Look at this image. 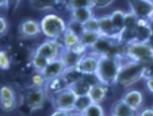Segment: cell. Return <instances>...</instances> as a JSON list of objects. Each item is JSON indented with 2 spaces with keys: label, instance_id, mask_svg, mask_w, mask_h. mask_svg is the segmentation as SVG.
Segmentation results:
<instances>
[{
  "label": "cell",
  "instance_id": "1",
  "mask_svg": "<svg viewBox=\"0 0 153 116\" xmlns=\"http://www.w3.org/2000/svg\"><path fill=\"white\" fill-rule=\"evenodd\" d=\"M126 57L127 56L125 54L100 56L99 67L95 74L96 80L108 87L116 84L118 72L120 70Z\"/></svg>",
  "mask_w": 153,
  "mask_h": 116
},
{
  "label": "cell",
  "instance_id": "2",
  "mask_svg": "<svg viewBox=\"0 0 153 116\" xmlns=\"http://www.w3.org/2000/svg\"><path fill=\"white\" fill-rule=\"evenodd\" d=\"M146 68H147V65L139 61L131 60L128 58L127 61H124L120 70L118 72L116 84L123 88L131 87L132 84L143 78Z\"/></svg>",
  "mask_w": 153,
  "mask_h": 116
},
{
  "label": "cell",
  "instance_id": "3",
  "mask_svg": "<svg viewBox=\"0 0 153 116\" xmlns=\"http://www.w3.org/2000/svg\"><path fill=\"white\" fill-rule=\"evenodd\" d=\"M42 33L48 39H59L62 37L68 25L57 14H47L39 22Z\"/></svg>",
  "mask_w": 153,
  "mask_h": 116
},
{
  "label": "cell",
  "instance_id": "4",
  "mask_svg": "<svg viewBox=\"0 0 153 116\" xmlns=\"http://www.w3.org/2000/svg\"><path fill=\"white\" fill-rule=\"evenodd\" d=\"M92 52L99 56L125 54V45L118 39L101 35L97 42L91 47Z\"/></svg>",
  "mask_w": 153,
  "mask_h": 116
},
{
  "label": "cell",
  "instance_id": "5",
  "mask_svg": "<svg viewBox=\"0 0 153 116\" xmlns=\"http://www.w3.org/2000/svg\"><path fill=\"white\" fill-rule=\"evenodd\" d=\"M125 55L131 60L139 61L147 66L153 61V49L147 45V43L132 42L126 44Z\"/></svg>",
  "mask_w": 153,
  "mask_h": 116
},
{
  "label": "cell",
  "instance_id": "6",
  "mask_svg": "<svg viewBox=\"0 0 153 116\" xmlns=\"http://www.w3.org/2000/svg\"><path fill=\"white\" fill-rule=\"evenodd\" d=\"M46 97H47V93H46L45 88L32 87L27 90V92L23 97V101H24V105L27 107V110L30 112H34V111H37L44 106Z\"/></svg>",
  "mask_w": 153,
  "mask_h": 116
},
{
  "label": "cell",
  "instance_id": "7",
  "mask_svg": "<svg viewBox=\"0 0 153 116\" xmlns=\"http://www.w3.org/2000/svg\"><path fill=\"white\" fill-rule=\"evenodd\" d=\"M51 99L55 110H67L72 112L76 95L70 88H67L51 95Z\"/></svg>",
  "mask_w": 153,
  "mask_h": 116
},
{
  "label": "cell",
  "instance_id": "8",
  "mask_svg": "<svg viewBox=\"0 0 153 116\" xmlns=\"http://www.w3.org/2000/svg\"><path fill=\"white\" fill-rule=\"evenodd\" d=\"M64 48V45H61L58 39H49V41H45L39 46H37L34 53L43 56L51 61L59 58Z\"/></svg>",
  "mask_w": 153,
  "mask_h": 116
},
{
  "label": "cell",
  "instance_id": "9",
  "mask_svg": "<svg viewBox=\"0 0 153 116\" xmlns=\"http://www.w3.org/2000/svg\"><path fill=\"white\" fill-rule=\"evenodd\" d=\"M100 56L92 53V54H85L80 59L76 67L83 76H95L97 67H99Z\"/></svg>",
  "mask_w": 153,
  "mask_h": 116
},
{
  "label": "cell",
  "instance_id": "10",
  "mask_svg": "<svg viewBox=\"0 0 153 116\" xmlns=\"http://www.w3.org/2000/svg\"><path fill=\"white\" fill-rule=\"evenodd\" d=\"M130 10L139 19L149 20L152 16L153 4L150 0H127Z\"/></svg>",
  "mask_w": 153,
  "mask_h": 116
},
{
  "label": "cell",
  "instance_id": "11",
  "mask_svg": "<svg viewBox=\"0 0 153 116\" xmlns=\"http://www.w3.org/2000/svg\"><path fill=\"white\" fill-rule=\"evenodd\" d=\"M65 70H66V66L61 61L60 58H57V59L49 61L47 66L41 72L44 76L45 80L48 82V81H51L53 79H55V78L61 76V74H64Z\"/></svg>",
  "mask_w": 153,
  "mask_h": 116
},
{
  "label": "cell",
  "instance_id": "12",
  "mask_svg": "<svg viewBox=\"0 0 153 116\" xmlns=\"http://www.w3.org/2000/svg\"><path fill=\"white\" fill-rule=\"evenodd\" d=\"M108 89L109 87L106 84H103L101 82H96L91 87L89 91V97L91 99L92 103H97L101 104L102 102L105 101L108 94Z\"/></svg>",
  "mask_w": 153,
  "mask_h": 116
},
{
  "label": "cell",
  "instance_id": "13",
  "mask_svg": "<svg viewBox=\"0 0 153 116\" xmlns=\"http://www.w3.org/2000/svg\"><path fill=\"white\" fill-rule=\"evenodd\" d=\"M121 100H124L129 106L139 112V110L143 105V94L141 91L132 89V90L126 91L121 97Z\"/></svg>",
  "mask_w": 153,
  "mask_h": 116
},
{
  "label": "cell",
  "instance_id": "14",
  "mask_svg": "<svg viewBox=\"0 0 153 116\" xmlns=\"http://www.w3.org/2000/svg\"><path fill=\"white\" fill-rule=\"evenodd\" d=\"M20 34L24 37H36L42 33L41 25L39 22L35 20H24L21 24H20Z\"/></svg>",
  "mask_w": 153,
  "mask_h": 116
},
{
  "label": "cell",
  "instance_id": "15",
  "mask_svg": "<svg viewBox=\"0 0 153 116\" xmlns=\"http://www.w3.org/2000/svg\"><path fill=\"white\" fill-rule=\"evenodd\" d=\"M138 112L130 107L124 100L114 102L111 109V116H136Z\"/></svg>",
  "mask_w": 153,
  "mask_h": 116
},
{
  "label": "cell",
  "instance_id": "16",
  "mask_svg": "<svg viewBox=\"0 0 153 116\" xmlns=\"http://www.w3.org/2000/svg\"><path fill=\"white\" fill-rule=\"evenodd\" d=\"M151 35V31L148 24V20L139 19L138 24L134 29V42L146 43Z\"/></svg>",
  "mask_w": 153,
  "mask_h": 116
},
{
  "label": "cell",
  "instance_id": "17",
  "mask_svg": "<svg viewBox=\"0 0 153 116\" xmlns=\"http://www.w3.org/2000/svg\"><path fill=\"white\" fill-rule=\"evenodd\" d=\"M99 22H100V33H101V35L119 39V36H118V34L116 33V31L114 29V26H113L112 20H111L109 14L108 16H103L101 18H99Z\"/></svg>",
  "mask_w": 153,
  "mask_h": 116
},
{
  "label": "cell",
  "instance_id": "18",
  "mask_svg": "<svg viewBox=\"0 0 153 116\" xmlns=\"http://www.w3.org/2000/svg\"><path fill=\"white\" fill-rule=\"evenodd\" d=\"M94 16L92 8H79V9L71 10V22L78 23L82 25L88 20Z\"/></svg>",
  "mask_w": 153,
  "mask_h": 116
},
{
  "label": "cell",
  "instance_id": "19",
  "mask_svg": "<svg viewBox=\"0 0 153 116\" xmlns=\"http://www.w3.org/2000/svg\"><path fill=\"white\" fill-rule=\"evenodd\" d=\"M67 88H69V84L67 83V81L65 80V78L62 76H59V77L46 82L45 90H46V93L47 94L53 95V94L57 93L59 91L67 89Z\"/></svg>",
  "mask_w": 153,
  "mask_h": 116
},
{
  "label": "cell",
  "instance_id": "20",
  "mask_svg": "<svg viewBox=\"0 0 153 116\" xmlns=\"http://www.w3.org/2000/svg\"><path fill=\"white\" fill-rule=\"evenodd\" d=\"M92 86H93L92 82L88 80L86 76H84V77H82L81 79H79V80H76V82H74L72 84H70L69 88L74 91V93L76 94V97H80V95H88Z\"/></svg>",
  "mask_w": 153,
  "mask_h": 116
},
{
  "label": "cell",
  "instance_id": "21",
  "mask_svg": "<svg viewBox=\"0 0 153 116\" xmlns=\"http://www.w3.org/2000/svg\"><path fill=\"white\" fill-rule=\"evenodd\" d=\"M59 58L64 62L66 68H72V67H76V65H78V62L82 58V56L74 53L72 49L64 48L62 52H61L60 56H59Z\"/></svg>",
  "mask_w": 153,
  "mask_h": 116
},
{
  "label": "cell",
  "instance_id": "22",
  "mask_svg": "<svg viewBox=\"0 0 153 116\" xmlns=\"http://www.w3.org/2000/svg\"><path fill=\"white\" fill-rule=\"evenodd\" d=\"M61 39H62V45H64V47L68 49L72 48V47H74V46L78 45V44L81 42V41H80L79 34H78L76 31H74L71 28H69V26H68L67 30L65 31Z\"/></svg>",
  "mask_w": 153,
  "mask_h": 116
},
{
  "label": "cell",
  "instance_id": "23",
  "mask_svg": "<svg viewBox=\"0 0 153 116\" xmlns=\"http://www.w3.org/2000/svg\"><path fill=\"white\" fill-rule=\"evenodd\" d=\"M111 20H112L113 26H114L115 31L120 36L121 32L124 31V21H125V12L123 10H115L111 14Z\"/></svg>",
  "mask_w": 153,
  "mask_h": 116
},
{
  "label": "cell",
  "instance_id": "24",
  "mask_svg": "<svg viewBox=\"0 0 153 116\" xmlns=\"http://www.w3.org/2000/svg\"><path fill=\"white\" fill-rule=\"evenodd\" d=\"M101 37V33L100 32H91V31H83L81 34H80V41L83 45L88 47V48H91L96 42L97 39Z\"/></svg>",
  "mask_w": 153,
  "mask_h": 116
},
{
  "label": "cell",
  "instance_id": "25",
  "mask_svg": "<svg viewBox=\"0 0 153 116\" xmlns=\"http://www.w3.org/2000/svg\"><path fill=\"white\" fill-rule=\"evenodd\" d=\"M32 8L39 11H45L48 9H53L55 6H58L59 0H30Z\"/></svg>",
  "mask_w": 153,
  "mask_h": 116
},
{
  "label": "cell",
  "instance_id": "26",
  "mask_svg": "<svg viewBox=\"0 0 153 116\" xmlns=\"http://www.w3.org/2000/svg\"><path fill=\"white\" fill-rule=\"evenodd\" d=\"M91 103H92V101L89 97V95H80V97H76L72 112H74V113H82L83 111L85 110Z\"/></svg>",
  "mask_w": 153,
  "mask_h": 116
},
{
  "label": "cell",
  "instance_id": "27",
  "mask_svg": "<svg viewBox=\"0 0 153 116\" xmlns=\"http://www.w3.org/2000/svg\"><path fill=\"white\" fill-rule=\"evenodd\" d=\"M48 62H49L48 59H46V58L41 55H38L36 53H34L32 55V57H31V65H32L33 68L36 71H39V72L47 66Z\"/></svg>",
  "mask_w": 153,
  "mask_h": 116
},
{
  "label": "cell",
  "instance_id": "28",
  "mask_svg": "<svg viewBox=\"0 0 153 116\" xmlns=\"http://www.w3.org/2000/svg\"><path fill=\"white\" fill-rule=\"evenodd\" d=\"M83 116H105L104 114V109L101 104L91 103L85 110L82 112Z\"/></svg>",
  "mask_w": 153,
  "mask_h": 116
},
{
  "label": "cell",
  "instance_id": "29",
  "mask_svg": "<svg viewBox=\"0 0 153 116\" xmlns=\"http://www.w3.org/2000/svg\"><path fill=\"white\" fill-rule=\"evenodd\" d=\"M68 8L70 10L79 9V8H94L93 0H68Z\"/></svg>",
  "mask_w": 153,
  "mask_h": 116
},
{
  "label": "cell",
  "instance_id": "30",
  "mask_svg": "<svg viewBox=\"0 0 153 116\" xmlns=\"http://www.w3.org/2000/svg\"><path fill=\"white\" fill-rule=\"evenodd\" d=\"M83 31H91V32H100V22L99 18L93 16L90 20H88L85 23L82 24Z\"/></svg>",
  "mask_w": 153,
  "mask_h": 116
},
{
  "label": "cell",
  "instance_id": "31",
  "mask_svg": "<svg viewBox=\"0 0 153 116\" xmlns=\"http://www.w3.org/2000/svg\"><path fill=\"white\" fill-rule=\"evenodd\" d=\"M12 65L11 57L6 51H0V70H9Z\"/></svg>",
  "mask_w": 153,
  "mask_h": 116
},
{
  "label": "cell",
  "instance_id": "32",
  "mask_svg": "<svg viewBox=\"0 0 153 116\" xmlns=\"http://www.w3.org/2000/svg\"><path fill=\"white\" fill-rule=\"evenodd\" d=\"M31 82H32V87L45 88L47 81L45 80V78H44V76L42 74V72L36 71L35 74L32 76V78H31Z\"/></svg>",
  "mask_w": 153,
  "mask_h": 116
},
{
  "label": "cell",
  "instance_id": "33",
  "mask_svg": "<svg viewBox=\"0 0 153 116\" xmlns=\"http://www.w3.org/2000/svg\"><path fill=\"white\" fill-rule=\"evenodd\" d=\"M9 99H16V93L12 88L8 86L0 87V100H9Z\"/></svg>",
  "mask_w": 153,
  "mask_h": 116
},
{
  "label": "cell",
  "instance_id": "34",
  "mask_svg": "<svg viewBox=\"0 0 153 116\" xmlns=\"http://www.w3.org/2000/svg\"><path fill=\"white\" fill-rule=\"evenodd\" d=\"M0 106L4 112H11L16 107V99H9V100H0Z\"/></svg>",
  "mask_w": 153,
  "mask_h": 116
},
{
  "label": "cell",
  "instance_id": "35",
  "mask_svg": "<svg viewBox=\"0 0 153 116\" xmlns=\"http://www.w3.org/2000/svg\"><path fill=\"white\" fill-rule=\"evenodd\" d=\"M115 0H93V7L97 9H105L114 2Z\"/></svg>",
  "mask_w": 153,
  "mask_h": 116
},
{
  "label": "cell",
  "instance_id": "36",
  "mask_svg": "<svg viewBox=\"0 0 153 116\" xmlns=\"http://www.w3.org/2000/svg\"><path fill=\"white\" fill-rule=\"evenodd\" d=\"M8 31V22L3 16H0V35H3Z\"/></svg>",
  "mask_w": 153,
  "mask_h": 116
},
{
  "label": "cell",
  "instance_id": "37",
  "mask_svg": "<svg viewBox=\"0 0 153 116\" xmlns=\"http://www.w3.org/2000/svg\"><path fill=\"white\" fill-rule=\"evenodd\" d=\"M72 112L67 110H55L51 116H71Z\"/></svg>",
  "mask_w": 153,
  "mask_h": 116
},
{
  "label": "cell",
  "instance_id": "38",
  "mask_svg": "<svg viewBox=\"0 0 153 116\" xmlns=\"http://www.w3.org/2000/svg\"><path fill=\"white\" fill-rule=\"evenodd\" d=\"M153 77V61L150 65H148L146 70H144L143 74V79H147V78H152Z\"/></svg>",
  "mask_w": 153,
  "mask_h": 116
},
{
  "label": "cell",
  "instance_id": "39",
  "mask_svg": "<svg viewBox=\"0 0 153 116\" xmlns=\"http://www.w3.org/2000/svg\"><path fill=\"white\" fill-rule=\"evenodd\" d=\"M137 116H153V107H146L140 112H138Z\"/></svg>",
  "mask_w": 153,
  "mask_h": 116
},
{
  "label": "cell",
  "instance_id": "40",
  "mask_svg": "<svg viewBox=\"0 0 153 116\" xmlns=\"http://www.w3.org/2000/svg\"><path fill=\"white\" fill-rule=\"evenodd\" d=\"M146 87L151 93H153V77L152 78H147L146 79Z\"/></svg>",
  "mask_w": 153,
  "mask_h": 116
},
{
  "label": "cell",
  "instance_id": "41",
  "mask_svg": "<svg viewBox=\"0 0 153 116\" xmlns=\"http://www.w3.org/2000/svg\"><path fill=\"white\" fill-rule=\"evenodd\" d=\"M146 43H147V45L149 46L151 49H153V34H151L150 37L148 39V41Z\"/></svg>",
  "mask_w": 153,
  "mask_h": 116
},
{
  "label": "cell",
  "instance_id": "42",
  "mask_svg": "<svg viewBox=\"0 0 153 116\" xmlns=\"http://www.w3.org/2000/svg\"><path fill=\"white\" fill-rule=\"evenodd\" d=\"M148 24H149V28H150L151 34H153V18H150L148 20Z\"/></svg>",
  "mask_w": 153,
  "mask_h": 116
},
{
  "label": "cell",
  "instance_id": "43",
  "mask_svg": "<svg viewBox=\"0 0 153 116\" xmlns=\"http://www.w3.org/2000/svg\"><path fill=\"white\" fill-rule=\"evenodd\" d=\"M8 6H9V0H0V7L8 8Z\"/></svg>",
  "mask_w": 153,
  "mask_h": 116
},
{
  "label": "cell",
  "instance_id": "44",
  "mask_svg": "<svg viewBox=\"0 0 153 116\" xmlns=\"http://www.w3.org/2000/svg\"><path fill=\"white\" fill-rule=\"evenodd\" d=\"M71 116H83L82 113H74V112H72V115Z\"/></svg>",
  "mask_w": 153,
  "mask_h": 116
},
{
  "label": "cell",
  "instance_id": "45",
  "mask_svg": "<svg viewBox=\"0 0 153 116\" xmlns=\"http://www.w3.org/2000/svg\"><path fill=\"white\" fill-rule=\"evenodd\" d=\"M150 1H151V3H152V4H153V0H150Z\"/></svg>",
  "mask_w": 153,
  "mask_h": 116
},
{
  "label": "cell",
  "instance_id": "46",
  "mask_svg": "<svg viewBox=\"0 0 153 116\" xmlns=\"http://www.w3.org/2000/svg\"><path fill=\"white\" fill-rule=\"evenodd\" d=\"M151 18H153V13H152V16H151Z\"/></svg>",
  "mask_w": 153,
  "mask_h": 116
},
{
  "label": "cell",
  "instance_id": "47",
  "mask_svg": "<svg viewBox=\"0 0 153 116\" xmlns=\"http://www.w3.org/2000/svg\"><path fill=\"white\" fill-rule=\"evenodd\" d=\"M136 116H137V115H136Z\"/></svg>",
  "mask_w": 153,
  "mask_h": 116
}]
</instances>
